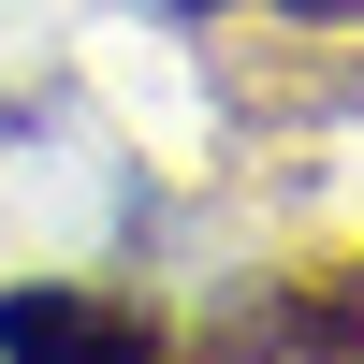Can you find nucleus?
Listing matches in <instances>:
<instances>
[{"label": "nucleus", "instance_id": "nucleus-1", "mask_svg": "<svg viewBox=\"0 0 364 364\" xmlns=\"http://www.w3.org/2000/svg\"><path fill=\"white\" fill-rule=\"evenodd\" d=\"M0 364H161V350H146V321H132V306L29 277V291H0Z\"/></svg>", "mask_w": 364, "mask_h": 364}]
</instances>
